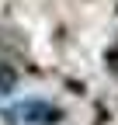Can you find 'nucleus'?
<instances>
[{
    "label": "nucleus",
    "mask_w": 118,
    "mask_h": 125,
    "mask_svg": "<svg viewBox=\"0 0 118 125\" xmlns=\"http://www.w3.org/2000/svg\"><path fill=\"white\" fill-rule=\"evenodd\" d=\"M4 118H7L10 125H59V122L66 118V111H63L59 104L45 101V97H28V101H21V104L7 108Z\"/></svg>",
    "instance_id": "1"
},
{
    "label": "nucleus",
    "mask_w": 118,
    "mask_h": 125,
    "mask_svg": "<svg viewBox=\"0 0 118 125\" xmlns=\"http://www.w3.org/2000/svg\"><path fill=\"white\" fill-rule=\"evenodd\" d=\"M14 90H18V70H14L7 59H0V97H7Z\"/></svg>",
    "instance_id": "2"
}]
</instances>
